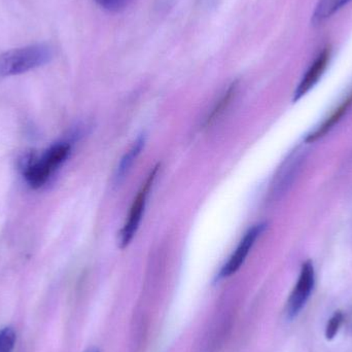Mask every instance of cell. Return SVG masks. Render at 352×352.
I'll return each instance as SVG.
<instances>
[{"label": "cell", "instance_id": "6da1fadb", "mask_svg": "<svg viewBox=\"0 0 352 352\" xmlns=\"http://www.w3.org/2000/svg\"><path fill=\"white\" fill-rule=\"evenodd\" d=\"M54 51L47 43L10 50L0 55V76H14L36 69L53 59Z\"/></svg>", "mask_w": 352, "mask_h": 352}, {"label": "cell", "instance_id": "7a4b0ae2", "mask_svg": "<svg viewBox=\"0 0 352 352\" xmlns=\"http://www.w3.org/2000/svg\"><path fill=\"white\" fill-rule=\"evenodd\" d=\"M72 150L69 142H58L43 153V156H27L23 160V175L29 186H43L51 175L65 162Z\"/></svg>", "mask_w": 352, "mask_h": 352}, {"label": "cell", "instance_id": "3957f363", "mask_svg": "<svg viewBox=\"0 0 352 352\" xmlns=\"http://www.w3.org/2000/svg\"><path fill=\"white\" fill-rule=\"evenodd\" d=\"M157 173H158V167H155L154 170L148 176L146 182L140 188V192L136 195L133 203H132L127 221H126L125 225L122 229L121 235H120V243H121L122 248H126L133 239L134 235L138 232Z\"/></svg>", "mask_w": 352, "mask_h": 352}, {"label": "cell", "instance_id": "277c9868", "mask_svg": "<svg viewBox=\"0 0 352 352\" xmlns=\"http://www.w3.org/2000/svg\"><path fill=\"white\" fill-rule=\"evenodd\" d=\"M314 283H316V271H314V263L308 260L302 265L299 278L287 301V316L289 320L295 318L303 309L314 291Z\"/></svg>", "mask_w": 352, "mask_h": 352}, {"label": "cell", "instance_id": "5b68a950", "mask_svg": "<svg viewBox=\"0 0 352 352\" xmlns=\"http://www.w3.org/2000/svg\"><path fill=\"white\" fill-rule=\"evenodd\" d=\"M266 223H261L254 226L252 229L248 230V233L244 235L240 243L238 244L235 252L230 256L228 262L221 267V271H219V275L217 277V280L228 278V277L232 276V275L235 274L239 270L240 267L243 265L244 261L248 258L252 246L256 243V239L260 237L261 234L266 229Z\"/></svg>", "mask_w": 352, "mask_h": 352}, {"label": "cell", "instance_id": "8992f818", "mask_svg": "<svg viewBox=\"0 0 352 352\" xmlns=\"http://www.w3.org/2000/svg\"><path fill=\"white\" fill-rule=\"evenodd\" d=\"M331 58L330 47H326L314 60V63L310 65L306 72L305 76L300 82L299 86L296 89L294 101H298L301 99L304 95L307 94L316 84H318L320 78H322L324 72L328 67L329 62Z\"/></svg>", "mask_w": 352, "mask_h": 352}, {"label": "cell", "instance_id": "52a82bcc", "mask_svg": "<svg viewBox=\"0 0 352 352\" xmlns=\"http://www.w3.org/2000/svg\"><path fill=\"white\" fill-rule=\"evenodd\" d=\"M351 107L352 92L346 97V99H344V100L341 102V104L331 113L330 117L327 118L326 121H324L320 127L316 128L314 132H311V133L306 138L305 142H308V144H312V142L322 140L327 134L330 133L331 130L342 120V118L346 115L347 111L351 109Z\"/></svg>", "mask_w": 352, "mask_h": 352}, {"label": "cell", "instance_id": "ba28073f", "mask_svg": "<svg viewBox=\"0 0 352 352\" xmlns=\"http://www.w3.org/2000/svg\"><path fill=\"white\" fill-rule=\"evenodd\" d=\"M351 0H318L314 10L312 21L314 24H320L336 14L339 10L349 3Z\"/></svg>", "mask_w": 352, "mask_h": 352}, {"label": "cell", "instance_id": "9c48e42d", "mask_svg": "<svg viewBox=\"0 0 352 352\" xmlns=\"http://www.w3.org/2000/svg\"><path fill=\"white\" fill-rule=\"evenodd\" d=\"M144 146V138H140L136 140L135 144H133L129 152L124 156L122 159L121 163H120L119 167L117 169V173H116V182H120L124 177H125L126 173L129 171L133 165L134 161L138 158V155L142 152V148Z\"/></svg>", "mask_w": 352, "mask_h": 352}, {"label": "cell", "instance_id": "30bf717a", "mask_svg": "<svg viewBox=\"0 0 352 352\" xmlns=\"http://www.w3.org/2000/svg\"><path fill=\"white\" fill-rule=\"evenodd\" d=\"M236 89H237V85L236 84L231 85V87L228 89L227 92L223 94V96L221 97V100L217 103L215 109H213L210 117H208V119H207V124L211 123V122L217 120L219 116L227 109L228 105L231 102L232 98H233L234 95H235Z\"/></svg>", "mask_w": 352, "mask_h": 352}, {"label": "cell", "instance_id": "8fae6325", "mask_svg": "<svg viewBox=\"0 0 352 352\" xmlns=\"http://www.w3.org/2000/svg\"><path fill=\"white\" fill-rule=\"evenodd\" d=\"M344 322V314L342 311L338 310L333 314L332 318L329 320L326 327V338L327 340L331 341L336 337L340 330L341 326Z\"/></svg>", "mask_w": 352, "mask_h": 352}, {"label": "cell", "instance_id": "7c38bea8", "mask_svg": "<svg viewBox=\"0 0 352 352\" xmlns=\"http://www.w3.org/2000/svg\"><path fill=\"white\" fill-rule=\"evenodd\" d=\"M16 344V333L14 329L6 327L0 330V352H12Z\"/></svg>", "mask_w": 352, "mask_h": 352}, {"label": "cell", "instance_id": "4fadbf2b", "mask_svg": "<svg viewBox=\"0 0 352 352\" xmlns=\"http://www.w3.org/2000/svg\"><path fill=\"white\" fill-rule=\"evenodd\" d=\"M101 8L111 12H120L129 8L134 0H94Z\"/></svg>", "mask_w": 352, "mask_h": 352}, {"label": "cell", "instance_id": "5bb4252c", "mask_svg": "<svg viewBox=\"0 0 352 352\" xmlns=\"http://www.w3.org/2000/svg\"><path fill=\"white\" fill-rule=\"evenodd\" d=\"M86 352H99V351L97 349H89V351H86Z\"/></svg>", "mask_w": 352, "mask_h": 352}]
</instances>
